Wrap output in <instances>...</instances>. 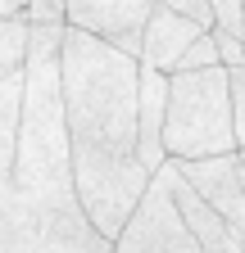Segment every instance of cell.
I'll return each instance as SVG.
<instances>
[{"label":"cell","instance_id":"cell-1","mask_svg":"<svg viewBox=\"0 0 245 253\" xmlns=\"http://www.w3.org/2000/svg\"><path fill=\"white\" fill-rule=\"evenodd\" d=\"M59 86L73 140L77 204L105 240H118L155 181L136 154L141 59L68 27L59 50Z\"/></svg>","mask_w":245,"mask_h":253},{"label":"cell","instance_id":"cell-2","mask_svg":"<svg viewBox=\"0 0 245 253\" xmlns=\"http://www.w3.org/2000/svg\"><path fill=\"white\" fill-rule=\"evenodd\" d=\"M168 158H213L236 154L232 122V73H168V118H164Z\"/></svg>","mask_w":245,"mask_h":253},{"label":"cell","instance_id":"cell-3","mask_svg":"<svg viewBox=\"0 0 245 253\" xmlns=\"http://www.w3.org/2000/svg\"><path fill=\"white\" fill-rule=\"evenodd\" d=\"M105 240L86 212H46L14 185V163L0 168V253H96Z\"/></svg>","mask_w":245,"mask_h":253},{"label":"cell","instance_id":"cell-4","mask_svg":"<svg viewBox=\"0 0 245 253\" xmlns=\"http://www.w3.org/2000/svg\"><path fill=\"white\" fill-rule=\"evenodd\" d=\"M114 253H209V249L186 231L182 212L173 208V195H168L164 176L155 172L145 199H141L136 212H132V221H127L122 235L114 240Z\"/></svg>","mask_w":245,"mask_h":253},{"label":"cell","instance_id":"cell-5","mask_svg":"<svg viewBox=\"0 0 245 253\" xmlns=\"http://www.w3.org/2000/svg\"><path fill=\"white\" fill-rule=\"evenodd\" d=\"M168 163L195 185V195L223 212V221L236 231L241 253H245V168L241 154H213V158H168Z\"/></svg>","mask_w":245,"mask_h":253},{"label":"cell","instance_id":"cell-6","mask_svg":"<svg viewBox=\"0 0 245 253\" xmlns=\"http://www.w3.org/2000/svg\"><path fill=\"white\" fill-rule=\"evenodd\" d=\"M150 14H155V0H68L64 23L105 41V45H118L122 54L141 59Z\"/></svg>","mask_w":245,"mask_h":253},{"label":"cell","instance_id":"cell-7","mask_svg":"<svg viewBox=\"0 0 245 253\" xmlns=\"http://www.w3.org/2000/svg\"><path fill=\"white\" fill-rule=\"evenodd\" d=\"M200 37H204L200 23H191V18L164 9L159 0H155V14H150L145 41H141V63H145V68H155V73H173L177 63H182V54H186Z\"/></svg>","mask_w":245,"mask_h":253},{"label":"cell","instance_id":"cell-8","mask_svg":"<svg viewBox=\"0 0 245 253\" xmlns=\"http://www.w3.org/2000/svg\"><path fill=\"white\" fill-rule=\"evenodd\" d=\"M164 118H168V73H155L141 63V113H136V154L150 172L168 163L164 149Z\"/></svg>","mask_w":245,"mask_h":253},{"label":"cell","instance_id":"cell-9","mask_svg":"<svg viewBox=\"0 0 245 253\" xmlns=\"http://www.w3.org/2000/svg\"><path fill=\"white\" fill-rule=\"evenodd\" d=\"M18 109H23V73L0 82V168H9L18 149Z\"/></svg>","mask_w":245,"mask_h":253},{"label":"cell","instance_id":"cell-10","mask_svg":"<svg viewBox=\"0 0 245 253\" xmlns=\"http://www.w3.org/2000/svg\"><path fill=\"white\" fill-rule=\"evenodd\" d=\"M204 68H223V54H218V41H213V32H204V37L182 54V63L173 73H204Z\"/></svg>","mask_w":245,"mask_h":253},{"label":"cell","instance_id":"cell-11","mask_svg":"<svg viewBox=\"0 0 245 253\" xmlns=\"http://www.w3.org/2000/svg\"><path fill=\"white\" fill-rule=\"evenodd\" d=\"M213 5V27L218 32H232V37H245V0H209Z\"/></svg>","mask_w":245,"mask_h":253},{"label":"cell","instance_id":"cell-12","mask_svg":"<svg viewBox=\"0 0 245 253\" xmlns=\"http://www.w3.org/2000/svg\"><path fill=\"white\" fill-rule=\"evenodd\" d=\"M64 9H68V0H27L23 18L32 23V27H55V23H64Z\"/></svg>","mask_w":245,"mask_h":253},{"label":"cell","instance_id":"cell-13","mask_svg":"<svg viewBox=\"0 0 245 253\" xmlns=\"http://www.w3.org/2000/svg\"><path fill=\"white\" fill-rule=\"evenodd\" d=\"M159 5L173 9V14H182V18H191V23H200L204 32H213V23H218V18H213V5H209V0H159Z\"/></svg>","mask_w":245,"mask_h":253},{"label":"cell","instance_id":"cell-14","mask_svg":"<svg viewBox=\"0 0 245 253\" xmlns=\"http://www.w3.org/2000/svg\"><path fill=\"white\" fill-rule=\"evenodd\" d=\"M232 73V122H236V149H245V68Z\"/></svg>","mask_w":245,"mask_h":253},{"label":"cell","instance_id":"cell-15","mask_svg":"<svg viewBox=\"0 0 245 253\" xmlns=\"http://www.w3.org/2000/svg\"><path fill=\"white\" fill-rule=\"evenodd\" d=\"M213 41H218L223 68H245V37H232V32H218V27H213Z\"/></svg>","mask_w":245,"mask_h":253},{"label":"cell","instance_id":"cell-16","mask_svg":"<svg viewBox=\"0 0 245 253\" xmlns=\"http://www.w3.org/2000/svg\"><path fill=\"white\" fill-rule=\"evenodd\" d=\"M27 9V0H0V18H18Z\"/></svg>","mask_w":245,"mask_h":253},{"label":"cell","instance_id":"cell-17","mask_svg":"<svg viewBox=\"0 0 245 253\" xmlns=\"http://www.w3.org/2000/svg\"><path fill=\"white\" fill-rule=\"evenodd\" d=\"M14 73H23V68H9V63L0 59V82H5V77H14Z\"/></svg>","mask_w":245,"mask_h":253},{"label":"cell","instance_id":"cell-18","mask_svg":"<svg viewBox=\"0 0 245 253\" xmlns=\"http://www.w3.org/2000/svg\"><path fill=\"white\" fill-rule=\"evenodd\" d=\"M96 253H114V244H105V249H96Z\"/></svg>","mask_w":245,"mask_h":253},{"label":"cell","instance_id":"cell-19","mask_svg":"<svg viewBox=\"0 0 245 253\" xmlns=\"http://www.w3.org/2000/svg\"><path fill=\"white\" fill-rule=\"evenodd\" d=\"M236 154H241V168H245V149H236Z\"/></svg>","mask_w":245,"mask_h":253}]
</instances>
